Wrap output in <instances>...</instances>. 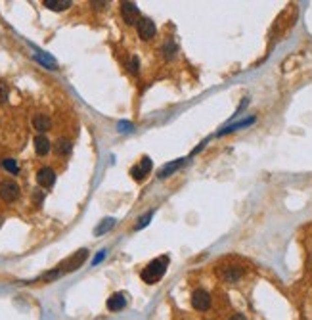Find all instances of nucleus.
Listing matches in <instances>:
<instances>
[{
  "label": "nucleus",
  "instance_id": "f257e3e1",
  "mask_svg": "<svg viewBox=\"0 0 312 320\" xmlns=\"http://www.w3.org/2000/svg\"><path fill=\"white\" fill-rule=\"evenodd\" d=\"M167 266H169V257H157L140 272V278L146 284H157L159 278L167 272Z\"/></svg>",
  "mask_w": 312,
  "mask_h": 320
},
{
  "label": "nucleus",
  "instance_id": "f03ea898",
  "mask_svg": "<svg viewBox=\"0 0 312 320\" xmlns=\"http://www.w3.org/2000/svg\"><path fill=\"white\" fill-rule=\"evenodd\" d=\"M192 307L195 311H209L211 309V294L205 289H195L192 294Z\"/></svg>",
  "mask_w": 312,
  "mask_h": 320
},
{
  "label": "nucleus",
  "instance_id": "7ed1b4c3",
  "mask_svg": "<svg viewBox=\"0 0 312 320\" xmlns=\"http://www.w3.org/2000/svg\"><path fill=\"white\" fill-rule=\"evenodd\" d=\"M0 198L6 201V203L16 201L19 198V186L14 180H2L0 182Z\"/></svg>",
  "mask_w": 312,
  "mask_h": 320
},
{
  "label": "nucleus",
  "instance_id": "20e7f679",
  "mask_svg": "<svg viewBox=\"0 0 312 320\" xmlns=\"http://www.w3.org/2000/svg\"><path fill=\"white\" fill-rule=\"evenodd\" d=\"M121 16L126 25H134L140 21V10L134 2H123L121 4Z\"/></svg>",
  "mask_w": 312,
  "mask_h": 320
},
{
  "label": "nucleus",
  "instance_id": "39448f33",
  "mask_svg": "<svg viewBox=\"0 0 312 320\" xmlns=\"http://www.w3.org/2000/svg\"><path fill=\"white\" fill-rule=\"evenodd\" d=\"M86 257H88V249H79L75 255L69 257L63 264H60V269H62V272L77 271L79 266H83V263L86 261Z\"/></svg>",
  "mask_w": 312,
  "mask_h": 320
},
{
  "label": "nucleus",
  "instance_id": "423d86ee",
  "mask_svg": "<svg viewBox=\"0 0 312 320\" xmlns=\"http://www.w3.org/2000/svg\"><path fill=\"white\" fill-rule=\"evenodd\" d=\"M136 27H138V35H140L142 40H149L155 37V23L149 17H140V21L136 23Z\"/></svg>",
  "mask_w": 312,
  "mask_h": 320
},
{
  "label": "nucleus",
  "instance_id": "0eeeda50",
  "mask_svg": "<svg viewBox=\"0 0 312 320\" xmlns=\"http://www.w3.org/2000/svg\"><path fill=\"white\" fill-rule=\"evenodd\" d=\"M37 182H39L42 188H52L56 182V173H54V169H50V167H42L37 173Z\"/></svg>",
  "mask_w": 312,
  "mask_h": 320
},
{
  "label": "nucleus",
  "instance_id": "6e6552de",
  "mask_svg": "<svg viewBox=\"0 0 312 320\" xmlns=\"http://www.w3.org/2000/svg\"><path fill=\"white\" fill-rule=\"evenodd\" d=\"M242 276H243V269H240V266H226L224 271H220V278L224 282H230V284L238 282Z\"/></svg>",
  "mask_w": 312,
  "mask_h": 320
},
{
  "label": "nucleus",
  "instance_id": "1a4fd4ad",
  "mask_svg": "<svg viewBox=\"0 0 312 320\" xmlns=\"http://www.w3.org/2000/svg\"><path fill=\"white\" fill-rule=\"evenodd\" d=\"M106 307L110 309V311L117 312V311H123L126 307V297L125 294H113V296L108 299V303H106Z\"/></svg>",
  "mask_w": 312,
  "mask_h": 320
},
{
  "label": "nucleus",
  "instance_id": "9d476101",
  "mask_svg": "<svg viewBox=\"0 0 312 320\" xmlns=\"http://www.w3.org/2000/svg\"><path fill=\"white\" fill-rule=\"evenodd\" d=\"M33 144H35V152L39 153V155H46V153L50 152V140H48L44 135L35 136Z\"/></svg>",
  "mask_w": 312,
  "mask_h": 320
},
{
  "label": "nucleus",
  "instance_id": "9b49d317",
  "mask_svg": "<svg viewBox=\"0 0 312 320\" xmlns=\"http://www.w3.org/2000/svg\"><path fill=\"white\" fill-rule=\"evenodd\" d=\"M33 127L37 128L39 132H46L48 128H50V117H48V115H44V113L35 115V119H33Z\"/></svg>",
  "mask_w": 312,
  "mask_h": 320
},
{
  "label": "nucleus",
  "instance_id": "f8f14e48",
  "mask_svg": "<svg viewBox=\"0 0 312 320\" xmlns=\"http://www.w3.org/2000/svg\"><path fill=\"white\" fill-rule=\"evenodd\" d=\"M44 6L52 12H63L71 6V0H44Z\"/></svg>",
  "mask_w": 312,
  "mask_h": 320
},
{
  "label": "nucleus",
  "instance_id": "ddd939ff",
  "mask_svg": "<svg viewBox=\"0 0 312 320\" xmlns=\"http://www.w3.org/2000/svg\"><path fill=\"white\" fill-rule=\"evenodd\" d=\"M35 60H37V62H40V64L44 65L46 69H58V64H56L54 58H50L48 54L40 52V50H37V52H35Z\"/></svg>",
  "mask_w": 312,
  "mask_h": 320
},
{
  "label": "nucleus",
  "instance_id": "4468645a",
  "mask_svg": "<svg viewBox=\"0 0 312 320\" xmlns=\"http://www.w3.org/2000/svg\"><path fill=\"white\" fill-rule=\"evenodd\" d=\"M184 165V159H176L172 161V163H167L165 167H161V171H159V178H167V176H171L174 171L178 167H182Z\"/></svg>",
  "mask_w": 312,
  "mask_h": 320
},
{
  "label": "nucleus",
  "instance_id": "2eb2a0df",
  "mask_svg": "<svg viewBox=\"0 0 312 320\" xmlns=\"http://www.w3.org/2000/svg\"><path fill=\"white\" fill-rule=\"evenodd\" d=\"M56 153H58V155H67V153H71V142L67 138H60V140L56 142Z\"/></svg>",
  "mask_w": 312,
  "mask_h": 320
},
{
  "label": "nucleus",
  "instance_id": "dca6fc26",
  "mask_svg": "<svg viewBox=\"0 0 312 320\" xmlns=\"http://www.w3.org/2000/svg\"><path fill=\"white\" fill-rule=\"evenodd\" d=\"M251 123H255V117H249V119H243V121H240V123H236V125H230V127L222 128V130L219 132V136L228 135V132H232V130H238V128H242V127H247V125H251Z\"/></svg>",
  "mask_w": 312,
  "mask_h": 320
},
{
  "label": "nucleus",
  "instance_id": "f3484780",
  "mask_svg": "<svg viewBox=\"0 0 312 320\" xmlns=\"http://www.w3.org/2000/svg\"><path fill=\"white\" fill-rule=\"evenodd\" d=\"M113 224H115V221H113V219H106L103 223H101V224H98V226L94 228V234H96V236H100V234L108 232V230H110V228H111V226H113Z\"/></svg>",
  "mask_w": 312,
  "mask_h": 320
},
{
  "label": "nucleus",
  "instance_id": "a211bd4d",
  "mask_svg": "<svg viewBox=\"0 0 312 320\" xmlns=\"http://www.w3.org/2000/svg\"><path fill=\"white\" fill-rule=\"evenodd\" d=\"M2 167L6 169V171H10L12 175H17V171H19L16 159H12V157H6V159H2Z\"/></svg>",
  "mask_w": 312,
  "mask_h": 320
},
{
  "label": "nucleus",
  "instance_id": "6ab92c4d",
  "mask_svg": "<svg viewBox=\"0 0 312 320\" xmlns=\"http://www.w3.org/2000/svg\"><path fill=\"white\" fill-rule=\"evenodd\" d=\"M131 176H133L134 180H138V182H140V180H144V176H146V171H144L140 165H136V167L131 169Z\"/></svg>",
  "mask_w": 312,
  "mask_h": 320
},
{
  "label": "nucleus",
  "instance_id": "aec40b11",
  "mask_svg": "<svg viewBox=\"0 0 312 320\" xmlns=\"http://www.w3.org/2000/svg\"><path fill=\"white\" fill-rule=\"evenodd\" d=\"M151 215H153V211H149V213H146V215H142L140 219H138V224H136V230H140V228H144L146 224L149 223V219H151Z\"/></svg>",
  "mask_w": 312,
  "mask_h": 320
},
{
  "label": "nucleus",
  "instance_id": "412c9836",
  "mask_svg": "<svg viewBox=\"0 0 312 320\" xmlns=\"http://www.w3.org/2000/svg\"><path fill=\"white\" fill-rule=\"evenodd\" d=\"M8 100V87L4 83H0V104H4Z\"/></svg>",
  "mask_w": 312,
  "mask_h": 320
},
{
  "label": "nucleus",
  "instance_id": "4be33fe9",
  "mask_svg": "<svg viewBox=\"0 0 312 320\" xmlns=\"http://www.w3.org/2000/svg\"><path fill=\"white\" fill-rule=\"evenodd\" d=\"M176 50H178V48H176V44H172V42H167V46H165V56H167V58H172Z\"/></svg>",
  "mask_w": 312,
  "mask_h": 320
},
{
  "label": "nucleus",
  "instance_id": "5701e85b",
  "mask_svg": "<svg viewBox=\"0 0 312 320\" xmlns=\"http://www.w3.org/2000/svg\"><path fill=\"white\" fill-rule=\"evenodd\" d=\"M140 167L144 169V171H146V175H148L149 171H151V167H153V163H151V159H149V157H144V159H142V163H140Z\"/></svg>",
  "mask_w": 312,
  "mask_h": 320
},
{
  "label": "nucleus",
  "instance_id": "b1692460",
  "mask_svg": "<svg viewBox=\"0 0 312 320\" xmlns=\"http://www.w3.org/2000/svg\"><path fill=\"white\" fill-rule=\"evenodd\" d=\"M128 71L131 73H138V58H133L128 62Z\"/></svg>",
  "mask_w": 312,
  "mask_h": 320
},
{
  "label": "nucleus",
  "instance_id": "393cba45",
  "mask_svg": "<svg viewBox=\"0 0 312 320\" xmlns=\"http://www.w3.org/2000/svg\"><path fill=\"white\" fill-rule=\"evenodd\" d=\"M119 130H121V132L133 130V125H131V123H125V121H121V123H119Z\"/></svg>",
  "mask_w": 312,
  "mask_h": 320
},
{
  "label": "nucleus",
  "instance_id": "a878e982",
  "mask_svg": "<svg viewBox=\"0 0 312 320\" xmlns=\"http://www.w3.org/2000/svg\"><path fill=\"white\" fill-rule=\"evenodd\" d=\"M103 257H106V251H101V253H98V255H96V259L92 261V264H98V263L101 261V259H103Z\"/></svg>",
  "mask_w": 312,
  "mask_h": 320
},
{
  "label": "nucleus",
  "instance_id": "bb28decb",
  "mask_svg": "<svg viewBox=\"0 0 312 320\" xmlns=\"http://www.w3.org/2000/svg\"><path fill=\"white\" fill-rule=\"evenodd\" d=\"M230 320H247V318H245V314H242V312H236V314H232Z\"/></svg>",
  "mask_w": 312,
  "mask_h": 320
}]
</instances>
